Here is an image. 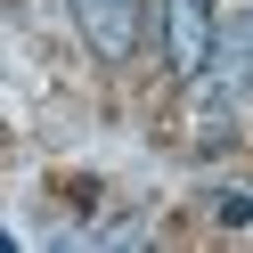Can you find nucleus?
I'll use <instances>...</instances> for the list:
<instances>
[{
  "label": "nucleus",
  "mask_w": 253,
  "mask_h": 253,
  "mask_svg": "<svg viewBox=\"0 0 253 253\" xmlns=\"http://www.w3.org/2000/svg\"><path fill=\"white\" fill-rule=\"evenodd\" d=\"M74 8V33L90 41L98 66H131L139 41H147V0H66Z\"/></svg>",
  "instance_id": "nucleus-1"
},
{
  "label": "nucleus",
  "mask_w": 253,
  "mask_h": 253,
  "mask_svg": "<svg viewBox=\"0 0 253 253\" xmlns=\"http://www.w3.org/2000/svg\"><path fill=\"white\" fill-rule=\"evenodd\" d=\"M155 25H164V66L180 74V82H204L212 41H220L212 0H155Z\"/></svg>",
  "instance_id": "nucleus-2"
},
{
  "label": "nucleus",
  "mask_w": 253,
  "mask_h": 253,
  "mask_svg": "<svg viewBox=\"0 0 253 253\" xmlns=\"http://www.w3.org/2000/svg\"><path fill=\"white\" fill-rule=\"evenodd\" d=\"M220 106H237L253 90V17H220V41H212V66H204Z\"/></svg>",
  "instance_id": "nucleus-3"
},
{
  "label": "nucleus",
  "mask_w": 253,
  "mask_h": 253,
  "mask_svg": "<svg viewBox=\"0 0 253 253\" xmlns=\"http://www.w3.org/2000/svg\"><path fill=\"white\" fill-rule=\"evenodd\" d=\"M212 212L229 220V229H245V220H253V196H245V188H212Z\"/></svg>",
  "instance_id": "nucleus-4"
}]
</instances>
